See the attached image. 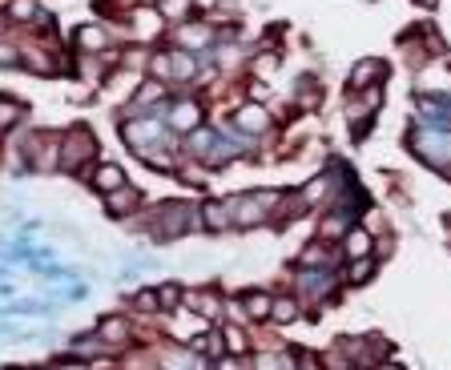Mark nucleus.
I'll return each instance as SVG.
<instances>
[{
    "instance_id": "obj_1",
    "label": "nucleus",
    "mask_w": 451,
    "mask_h": 370,
    "mask_svg": "<svg viewBox=\"0 0 451 370\" xmlns=\"http://www.w3.org/2000/svg\"><path fill=\"white\" fill-rule=\"evenodd\" d=\"M270 202H274V193H250V197H242L238 206H230V213H234L238 226H254V222H262V217H266Z\"/></svg>"
},
{
    "instance_id": "obj_15",
    "label": "nucleus",
    "mask_w": 451,
    "mask_h": 370,
    "mask_svg": "<svg viewBox=\"0 0 451 370\" xmlns=\"http://www.w3.org/2000/svg\"><path fill=\"white\" fill-rule=\"evenodd\" d=\"M371 270H375V262H371V257H358V262H351L347 278H351V282H367V278H371Z\"/></svg>"
},
{
    "instance_id": "obj_5",
    "label": "nucleus",
    "mask_w": 451,
    "mask_h": 370,
    "mask_svg": "<svg viewBox=\"0 0 451 370\" xmlns=\"http://www.w3.org/2000/svg\"><path fill=\"white\" fill-rule=\"evenodd\" d=\"M246 314H250V318H270V314H274V298L262 294V290H250V294H246Z\"/></svg>"
},
{
    "instance_id": "obj_4",
    "label": "nucleus",
    "mask_w": 451,
    "mask_h": 370,
    "mask_svg": "<svg viewBox=\"0 0 451 370\" xmlns=\"http://www.w3.org/2000/svg\"><path fill=\"white\" fill-rule=\"evenodd\" d=\"M379 77H383L379 61H363V65H355V72H351V85H355V89H371Z\"/></svg>"
},
{
    "instance_id": "obj_17",
    "label": "nucleus",
    "mask_w": 451,
    "mask_h": 370,
    "mask_svg": "<svg viewBox=\"0 0 451 370\" xmlns=\"http://www.w3.org/2000/svg\"><path fill=\"white\" fill-rule=\"evenodd\" d=\"M190 12V0H162V17H173V21H182Z\"/></svg>"
},
{
    "instance_id": "obj_19",
    "label": "nucleus",
    "mask_w": 451,
    "mask_h": 370,
    "mask_svg": "<svg viewBox=\"0 0 451 370\" xmlns=\"http://www.w3.org/2000/svg\"><path fill=\"white\" fill-rule=\"evenodd\" d=\"M173 61V69H177V77H193V61L186 57V52H177V57H169Z\"/></svg>"
},
{
    "instance_id": "obj_10",
    "label": "nucleus",
    "mask_w": 451,
    "mask_h": 370,
    "mask_svg": "<svg viewBox=\"0 0 451 370\" xmlns=\"http://www.w3.org/2000/svg\"><path fill=\"white\" fill-rule=\"evenodd\" d=\"M182 45H186V48H206V45H210V28H202V24L182 28Z\"/></svg>"
},
{
    "instance_id": "obj_16",
    "label": "nucleus",
    "mask_w": 451,
    "mask_h": 370,
    "mask_svg": "<svg viewBox=\"0 0 451 370\" xmlns=\"http://www.w3.org/2000/svg\"><path fill=\"white\" fill-rule=\"evenodd\" d=\"M294 314H298V306H294L290 298H274V314H270V318H278V322H290Z\"/></svg>"
},
{
    "instance_id": "obj_20",
    "label": "nucleus",
    "mask_w": 451,
    "mask_h": 370,
    "mask_svg": "<svg viewBox=\"0 0 451 370\" xmlns=\"http://www.w3.org/2000/svg\"><path fill=\"white\" fill-rule=\"evenodd\" d=\"M157 298H162V306H166V310H173L182 294H177V286H162V290H157Z\"/></svg>"
},
{
    "instance_id": "obj_3",
    "label": "nucleus",
    "mask_w": 451,
    "mask_h": 370,
    "mask_svg": "<svg viewBox=\"0 0 451 370\" xmlns=\"http://www.w3.org/2000/svg\"><path fill=\"white\" fill-rule=\"evenodd\" d=\"M198 121H202V109H198L193 101H182V105L169 113V125H173V129H193Z\"/></svg>"
},
{
    "instance_id": "obj_25",
    "label": "nucleus",
    "mask_w": 451,
    "mask_h": 370,
    "mask_svg": "<svg viewBox=\"0 0 451 370\" xmlns=\"http://www.w3.org/2000/svg\"><path fill=\"white\" fill-rule=\"evenodd\" d=\"M423 4H435V0H423Z\"/></svg>"
},
{
    "instance_id": "obj_2",
    "label": "nucleus",
    "mask_w": 451,
    "mask_h": 370,
    "mask_svg": "<svg viewBox=\"0 0 451 370\" xmlns=\"http://www.w3.org/2000/svg\"><path fill=\"white\" fill-rule=\"evenodd\" d=\"M157 133H162V125H157V121H129V125H125V141H129V145H137V149H145V145L157 137Z\"/></svg>"
},
{
    "instance_id": "obj_14",
    "label": "nucleus",
    "mask_w": 451,
    "mask_h": 370,
    "mask_svg": "<svg viewBox=\"0 0 451 370\" xmlns=\"http://www.w3.org/2000/svg\"><path fill=\"white\" fill-rule=\"evenodd\" d=\"M190 310H193V314L202 310L206 318H218V310H222V306H218V298H214V294H202V298H193V302H190Z\"/></svg>"
},
{
    "instance_id": "obj_13",
    "label": "nucleus",
    "mask_w": 451,
    "mask_h": 370,
    "mask_svg": "<svg viewBox=\"0 0 451 370\" xmlns=\"http://www.w3.org/2000/svg\"><path fill=\"white\" fill-rule=\"evenodd\" d=\"M133 202H137V193L117 189V193H113V202H109V213H129V209H133Z\"/></svg>"
},
{
    "instance_id": "obj_22",
    "label": "nucleus",
    "mask_w": 451,
    "mask_h": 370,
    "mask_svg": "<svg viewBox=\"0 0 451 370\" xmlns=\"http://www.w3.org/2000/svg\"><path fill=\"white\" fill-rule=\"evenodd\" d=\"M169 69H173V61L157 52V57H153V77H169Z\"/></svg>"
},
{
    "instance_id": "obj_24",
    "label": "nucleus",
    "mask_w": 451,
    "mask_h": 370,
    "mask_svg": "<svg viewBox=\"0 0 451 370\" xmlns=\"http://www.w3.org/2000/svg\"><path fill=\"white\" fill-rule=\"evenodd\" d=\"M379 370H403V367H395V362H383V367Z\"/></svg>"
},
{
    "instance_id": "obj_12",
    "label": "nucleus",
    "mask_w": 451,
    "mask_h": 370,
    "mask_svg": "<svg viewBox=\"0 0 451 370\" xmlns=\"http://www.w3.org/2000/svg\"><path fill=\"white\" fill-rule=\"evenodd\" d=\"M24 117V109L17 105V101H8V97H0V125H17Z\"/></svg>"
},
{
    "instance_id": "obj_8",
    "label": "nucleus",
    "mask_w": 451,
    "mask_h": 370,
    "mask_svg": "<svg viewBox=\"0 0 451 370\" xmlns=\"http://www.w3.org/2000/svg\"><path fill=\"white\" fill-rule=\"evenodd\" d=\"M202 217H206V226H210V230H226V226L234 222L230 206H222V202H210V206L202 209Z\"/></svg>"
},
{
    "instance_id": "obj_11",
    "label": "nucleus",
    "mask_w": 451,
    "mask_h": 370,
    "mask_svg": "<svg viewBox=\"0 0 451 370\" xmlns=\"http://www.w3.org/2000/svg\"><path fill=\"white\" fill-rule=\"evenodd\" d=\"M97 338L121 342V338H125V318H105V322H101V330H97Z\"/></svg>"
},
{
    "instance_id": "obj_21",
    "label": "nucleus",
    "mask_w": 451,
    "mask_h": 370,
    "mask_svg": "<svg viewBox=\"0 0 451 370\" xmlns=\"http://www.w3.org/2000/svg\"><path fill=\"white\" fill-rule=\"evenodd\" d=\"M226 347L234 350V354H246V338H242V334H238L234 326H230V330H226Z\"/></svg>"
},
{
    "instance_id": "obj_7",
    "label": "nucleus",
    "mask_w": 451,
    "mask_h": 370,
    "mask_svg": "<svg viewBox=\"0 0 451 370\" xmlns=\"http://www.w3.org/2000/svg\"><path fill=\"white\" fill-rule=\"evenodd\" d=\"M93 182H97V189H109V193H117V189H125V173H121L117 165H101Z\"/></svg>"
},
{
    "instance_id": "obj_23",
    "label": "nucleus",
    "mask_w": 451,
    "mask_h": 370,
    "mask_svg": "<svg viewBox=\"0 0 451 370\" xmlns=\"http://www.w3.org/2000/svg\"><path fill=\"white\" fill-rule=\"evenodd\" d=\"M12 17H17V21L32 17V4H28V0H17V4H12Z\"/></svg>"
},
{
    "instance_id": "obj_18",
    "label": "nucleus",
    "mask_w": 451,
    "mask_h": 370,
    "mask_svg": "<svg viewBox=\"0 0 451 370\" xmlns=\"http://www.w3.org/2000/svg\"><path fill=\"white\" fill-rule=\"evenodd\" d=\"M77 41H81L85 48H101V45H105V32H101V28H81Z\"/></svg>"
},
{
    "instance_id": "obj_9",
    "label": "nucleus",
    "mask_w": 451,
    "mask_h": 370,
    "mask_svg": "<svg viewBox=\"0 0 451 370\" xmlns=\"http://www.w3.org/2000/svg\"><path fill=\"white\" fill-rule=\"evenodd\" d=\"M242 129H266V113H262L258 105H246V109H238V117H234Z\"/></svg>"
},
{
    "instance_id": "obj_6",
    "label": "nucleus",
    "mask_w": 451,
    "mask_h": 370,
    "mask_svg": "<svg viewBox=\"0 0 451 370\" xmlns=\"http://www.w3.org/2000/svg\"><path fill=\"white\" fill-rule=\"evenodd\" d=\"M367 254H371V233L355 226V230L347 233V257H351V262H358V257H367Z\"/></svg>"
}]
</instances>
